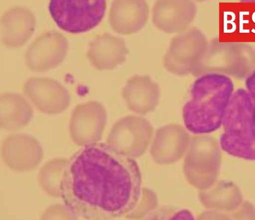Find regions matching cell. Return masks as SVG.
Instances as JSON below:
<instances>
[{
  "label": "cell",
  "instance_id": "8992f818",
  "mask_svg": "<svg viewBox=\"0 0 255 220\" xmlns=\"http://www.w3.org/2000/svg\"><path fill=\"white\" fill-rule=\"evenodd\" d=\"M106 122V111L100 103L92 101L80 104L72 113L69 124L71 137L80 146L96 143L101 139Z\"/></svg>",
  "mask_w": 255,
  "mask_h": 220
},
{
  "label": "cell",
  "instance_id": "e0dca14e",
  "mask_svg": "<svg viewBox=\"0 0 255 220\" xmlns=\"http://www.w3.org/2000/svg\"><path fill=\"white\" fill-rule=\"evenodd\" d=\"M68 160L64 158L53 159L40 169L38 182L44 192L52 197H61V185Z\"/></svg>",
  "mask_w": 255,
  "mask_h": 220
},
{
  "label": "cell",
  "instance_id": "6da1fadb",
  "mask_svg": "<svg viewBox=\"0 0 255 220\" xmlns=\"http://www.w3.org/2000/svg\"><path fill=\"white\" fill-rule=\"evenodd\" d=\"M141 186L133 157L108 143H96L68 161L61 197L78 219L111 220L135 209Z\"/></svg>",
  "mask_w": 255,
  "mask_h": 220
},
{
  "label": "cell",
  "instance_id": "3957f363",
  "mask_svg": "<svg viewBox=\"0 0 255 220\" xmlns=\"http://www.w3.org/2000/svg\"><path fill=\"white\" fill-rule=\"evenodd\" d=\"M48 9L59 28L70 33H79L99 24L104 16L106 2L104 0H52Z\"/></svg>",
  "mask_w": 255,
  "mask_h": 220
},
{
  "label": "cell",
  "instance_id": "4fadbf2b",
  "mask_svg": "<svg viewBox=\"0 0 255 220\" xmlns=\"http://www.w3.org/2000/svg\"><path fill=\"white\" fill-rule=\"evenodd\" d=\"M36 19L28 8L14 7L2 16L1 20V39L9 47H18L24 44L32 36Z\"/></svg>",
  "mask_w": 255,
  "mask_h": 220
},
{
  "label": "cell",
  "instance_id": "9c48e42d",
  "mask_svg": "<svg viewBox=\"0 0 255 220\" xmlns=\"http://www.w3.org/2000/svg\"><path fill=\"white\" fill-rule=\"evenodd\" d=\"M43 155L39 142L31 136L24 134L7 136L1 145V156L9 168L16 171H27L34 169Z\"/></svg>",
  "mask_w": 255,
  "mask_h": 220
},
{
  "label": "cell",
  "instance_id": "7c38bea8",
  "mask_svg": "<svg viewBox=\"0 0 255 220\" xmlns=\"http://www.w3.org/2000/svg\"><path fill=\"white\" fill-rule=\"evenodd\" d=\"M189 136L184 128L177 124H170L156 131L151 148V154L159 163H170L181 158L186 150Z\"/></svg>",
  "mask_w": 255,
  "mask_h": 220
},
{
  "label": "cell",
  "instance_id": "8fae6325",
  "mask_svg": "<svg viewBox=\"0 0 255 220\" xmlns=\"http://www.w3.org/2000/svg\"><path fill=\"white\" fill-rule=\"evenodd\" d=\"M148 16V6L144 0H115L112 3L109 22L116 32L129 34L142 29Z\"/></svg>",
  "mask_w": 255,
  "mask_h": 220
},
{
  "label": "cell",
  "instance_id": "ac0fdd59",
  "mask_svg": "<svg viewBox=\"0 0 255 220\" xmlns=\"http://www.w3.org/2000/svg\"><path fill=\"white\" fill-rule=\"evenodd\" d=\"M43 220L78 219L69 207L64 204H55L47 208L41 217Z\"/></svg>",
  "mask_w": 255,
  "mask_h": 220
},
{
  "label": "cell",
  "instance_id": "9a60e30c",
  "mask_svg": "<svg viewBox=\"0 0 255 220\" xmlns=\"http://www.w3.org/2000/svg\"><path fill=\"white\" fill-rule=\"evenodd\" d=\"M128 53L123 38L105 33L90 42L87 56L97 70H109L123 63Z\"/></svg>",
  "mask_w": 255,
  "mask_h": 220
},
{
  "label": "cell",
  "instance_id": "5b68a950",
  "mask_svg": "<svg viewBox=\"0 0 255 220\" xmlns=\"http://www.w3.org/2000/svg\"><path fill=\"white\" fill-rule=\"evenodd\" d=\"M152 135V127L147 120L128 116L113 125L107 143L134 158L144 153Z\"/></svg>",
  "mask_w": 255,
  "mask_h": 220
},
{
  "label": "cell",
  "instance_id": "277c9868",
  "mask_svg": "<svg viewBox=\"0 0 255 220\" xmlns=\"http://www.w3.org/2000/svg\"><path fill=\"white\" fill-rule=\"evenodd\" d=\"M206 40L201 31L191 28L172 38L163 57V65L178 76L193 74L203 58Z\"/></svg>",
  "mask_w": 255,
  "mask_h": 220
},
{
  "label": "cell",
  "instance_id": "5bb4252c",
  "mask_svg": "<svg viewBox=\"0 0 255 220\" xmlns=\"http://www.w3.org/2000/svg\"><path fill=\"white\" fill-rule=\"evenodd\" d=\"M122 96L130 110L144 114L155 109L159 89L149 76L135 75L127 81Z\"/></svg>",
  "mask_w": 255,
  "mask_h": 220
},
{
  "label": "cell",
  "instance_id": "52a82bcc",
  "mask_svg": "<svg viewBox=\"0 0 255 220\" xmlns=\"http://www.w3.org/2000/svg\"><path fill=\"white\" fill-rule=\"evenodd\" d=\"M68 48V41L61 33L47 32L37 37L28 48L25 56L26 64L33 72L53 69L64 60Z\"/></svg>",
  "mask_w": 255,
  "mask_h": 220
},
{
  "label": "cell",
  "instance_id": "7a4b0ae2",
  "mask_svg": "<svg viewBox=\"0 0 255 220\" xmlns=\"http://www.w3.org/2000/svg\"><path fill=\"white\" fill-rule=\"evenodd\" d=\"M191 99L183 108V119L186 128L194 134L211 132L220 126L225 101L221 95V77L208 74L194 83Z\"/></svg>",
  "mask_w": 255,
  "mask_h": 220
},
{
  "label": "cell",
  "instance_id": "2e32d148",
  "mask_svg": "<svg viewBox=\"0 0 255 220\" xmlns=\"http://www.w3.org/2000/svg\"><path fill=\"white\" fill-rule=\"evenodd\" d=\"M33 110L21 95L4 93L0 97V125L5 130H14L26 125L31 120Z\"/></svg>",
  "mask_w": 255,
  "mask_h": 220
},
{
  "label": "cell",
  "instance_id": "ba28073f",
  "mask_svg": "<svg viewBox=\"0 0 255 220\" xmlns=\"http://www.w3.org/2000/svg\"><path fill=\"white\" fill-rule=\"evenodd\" d=\"M23 91L38 110L48 114L63 112L70 103L68 90L52 79L30 78L25 82Z\"/></svg>",
  "mask_w": 255,
  "mask_h": 220
},
{
  "label": "cell",
  "instance_id": "30bf717a",
  "mask_svg": "<svg viewBox=\"0 0 255 220\" xmlns=\"http://www.w3.org/2000/svg\"><path fill=\"white\" fill-rule=\"evenodd\" d=\"M197 12L191 0H158L152 8V21L167 33L184 31L192 22Z\"/></svg>",
  "mask_w": 255,
  "mask_h": 220
}]
</instances>
